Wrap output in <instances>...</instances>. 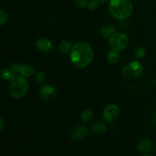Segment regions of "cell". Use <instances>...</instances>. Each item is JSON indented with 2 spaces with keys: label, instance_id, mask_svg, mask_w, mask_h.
I'll return each instance as SVG.
<instances>
[{
  "label": "cell",
  "instance_id": "12",
  "mask_svg": "<svg viewBox=\"0 0 156 156\" xmlns=\"http://www.w3.org/2000/svg\"><path fill=\"white\" fill-rule=\"evenodd\" d=\"M34 68L33 66L30 65H24L21 66L20 74H21V76H24V77L28 78L33 76L34 74Z\"/></svg>",
  "mask_w": 156,
  "mask_h": 156
},
{
  "label": "cell",
  "instance_id": "27",
  "mask_svg": "<svg viewBox=\"0 0 156 156\" xmlns=\"http://www.w3.org/2000/svg\"><path fill=\"white\" fill-rule=\"evenodd\" d=\"M142 156H151V155H142Z\"/></svg>",
  "mask_w": 156,
  "mask_h": 156
},
{
  "label": "cell",
  "instance_id": "23",
  "mask_svg": "<svg viewBox=\"0 0 156 156\" xmlns=\"http://www.w3.org/2000/svg\"><path fill=\"white\" fill-rule=\"evenodd\" d=\"M89 2L88 0H76V5L79 8H85L88 5Z\"/></svg>",
  "mask_w": 156,
  "mask_h": 156
},
{
  "label": "cell",
  "instance_id": "6",
  "mask_svg": "<svg viewBox=\"0 0 156 156\" xmlns=\"http://www.w3.org/2000/svg\"><path fill=\"white\" fill-rule=\"evenodd\" d=\"M120 113L119 108L116 105H109L105 108L103 112V117L106 121L112 122L117 118Z\"/></svg>",
  "mask_w": 156,
  "mask_h": 156
},
{
  "label": "cell",
  "instance_id": "26",
  "mask_svg": "<svg viewBox=\"0 0 156 156\" xmlns=\"http://www.w3.org/2000/svg\"><path fill=\"white\" fill-rule=\"evenodd\" d=\"M97 2H98L99 4H101V3H105L106 2H108V0H95Z\"/></svg>",
  "mask_w": 156,
  "mask_h": 156
},
{
  "label": "cell",
  "instance_id": "7",
  "mask_svg": "<svg viewBox=\"0 0 156 156\" xmlns=\"http://www.w3.org/2000/svg\"><path fill=\"white\" fill-rule=\"evenodd\" d=\"M88 130L85 126L83 125H76L70 131V137L72 140L78 141L85 139L88 136Z\"/></svg>",
  "mask_w": 156,
  "mask_h": 156
},
{
  "label": "cell",
  "instance_id": "3",
  "mask_svg": "<svg viewBox=\"0 0 156 156\" xmlns=\"http://www.w3.org/2000/svg\"><path fill=\"white\" fill-rule=\"evenodd\" d=\"M9 86V93L11 96L15 98H21L27 93L29 89V84L22 76H17L11 81Z\"/></svg>",
  "mask_w": 156,
  "mask_h": 156
},
{
  "label": "cell",
  "instance_id": "2",
  "mask_svg": "<svg viewBox=\"0 0 156 156\" xmlns=\"http://www.w3.org/2000/svg\"><path fill=\"white\" fill-rule=\"evenodd\" d=\"M133 10L130 0H110L109 12L114 18L125 20L129 18Z\"/></svg>",
  "mask_w": 156,
  "mask_h": 156
},
{
  "label": "cell",
  "instance_id": "25",
  "mask_svg": "<svg viewBox=\"0 0 156 156\" xmlns=\"http://www.w3.org/2000/svg\"><path fill=\"white\" fill-rule=\"evenodd\" d=\"M152 123H153L154 124H155V126H156V112L153 114V115H152Z\"/></svg>",
  "mask_w": 156,
  "mask_h": 156
},
{
  "label": "cell",
  "instance_id": "8",
  "mask_svg": "<svg viewBox=\"0 0 156 156\" xmlns=\"http://www.w3.org/2000/svg\"><path fill=\"white\" fill-rule=\"evenodd\" d=\"M40 95L44 100L51 101L56 98V89L51 85H44L40 90Z\"/></svg>",
  "mask_w": 156,
  "mask_h": 156
},
{
  "label": "cell",
  "instance_id": "10",
  "mask_svg": "<svg viewBox=\"0 0 156 156\" xmlns=\"http://www.w3.org/2000/svg\"><path fill=\"white\" fill-rule=\"evenodd\" d=\"M152 146V143L150 140H149V139H143V140H140L138 142L136 147L140 152H146L150 150Z\"/></svg>",
  "mask_w": 156,
  "mask_h": 156
},
{
  "label": "cell",
  "instance_id": "21",
  "mask_svg": "<svg viewBox=\"0 0 156 156\" xmlns=\"http://www.w3.org/2000/svg\"><path fill=\"white\" fill-rule=\"evenodd\" d=\"M98 4L99 3L97 2L95 0H91V1H90L89 2H88V9L91 11H95L96 9H98Z\"/></svg>",
  "mask_w": 156,
  "mask_h": 156
},
{
  "label": "cell",
  "instance_id": "16",
  "mask_svg": "<svg viewBox=\"0 0 156 156\" xmlns=\"http://www.w3.org/2000/svg\"><path fill=\"white\" fill-rule=\"evenodd\" d=\"M81 119L83 122L85 123H89L91 120L93 119V114L90 110L85 109L82 111V114H81Z\"/></svg>",
  "mask_w": 156,
  "mask_h": 156
},
{
  "label": "cell",
  "instance_id": "11",
  "mask_svg": "<svg viewBox=\"0 0 156 156\" xmlns=\"http://www.w3.org/2000/svg\"><path fill=\"white\" fill-rule=\"evenodd\" d=\"M106 124L102 121H97L92 125V131L96 134L104 133L106 131Z\"/></svg>",
  "mask_w": 156,
  "mask_h": 156
},
{
  "label": "cell",
  "instance_id": "9",
  "mask_svg": "<svg viewBox=\"0 0 156 156\" xmlns=\"http://www.w3.org/2000/svg\"><path fill=\"white\" fill-rule=\"evenodd\" d=\"M36 47L43 53H49L53 50V45L50 40L47 38H41L37 41Z\"/></svg>",
  "mask_w": 156,
  "mask_h": 156
},
{
  "label": "cell",
  "instance_id": "13",
  "mask_svg": "<svg viewBox=\"0 0 156 156\" xmlns=\"http://www.w3.org/2000/svg\"><path fill=\"white\" fill-rule=\"evenodd\" d=\"M101 31L102 35L105 37V38H111L113 35L114 34V32H115V28H114V26L112 25H106L104 26L101 29Z\"/></svg>",
  "mask_w": 156,
  "mask_h": 156
},
{
  "label": "cell",
  "instance_id": "18",
  "mask_svg": "<svg viewBox=\"0 0 156 156\" xmlns=\"http://www.w3.org/2000/svg\"><path fill=\"white\" fill-rule=\"evenodd\" d=\"M146 48L144 47H143V46H140V47H137V48L136 49L134 55H135V57L136 59H142V58H143L146 56Z\"/></svg>",
  "mask_w": 156,
  "mask_h": 156
},
{
  "label": "cell",
  "instance_id": "22",
  "mask_svg": "<svg viewBox=\"0 0 156 156\" xmlns=\"http://www.w3.org/2000/svg\"><path fill=\"white\" fill-rule=\"evenodd\" d=\"M44 79H45V74L43 72H39V73H37L36 76H35L36 82H37L38 83H41V82H44Z\"/></svg>",
  "mask_w": 156,
  "mask_h": 156
},
{
  "label": "cell",
  "instance_id": "15",
  "mask_svg": "<svg viewBox=\"0 0 156 156\" xmlns=\"http://www.w3.org/2000/svg\"><path fill=\"white\" fill-rule=\"evenodd\" d=\"M59 50H60V51L62 52V53H69V52H71L72 48H73V46H72V44H70L69 41H63L59 44Z\"/></svg>",
  "mask_w": 156,
  "mask_h": 156
},
{
  "label": "cell",
  "instance_id": "19",
  "mask_svg": "<svg viewBox=\"0 0 156 156\" xmlns=\"http://www.w3.org/2000/svg\"><path fill=\"white\" fill-rule=\"evenodd\" d=\"M21 66L18 63H14L12 64L11 66V69L15 74V76H20V72H21Z\"/></svg>",
  "mask_w": 156,
  "mask_h": 156
},
{
  "label": "cell",
  "instance_id": "17",
  "mask_svg": "<svg viewBox=\"0 0 156 156\" xmlns=\"http://www.w3.org/2000/svg\"><path fill=\"white\" fill-rule=\"evenodd\" d=\"M119 52L114 51L112 50L111 52H110L108 54V61L111 63H116L119 61L120 59V54H119Z\"/></svg>",
  "mask_w": 156,
  "mask_h": 156
},
{
  "label": "cell",
  "instance_id": "20",
  "mask_svg": "<svg viewBox=\"0 0 156 156\" xmlns=\"http://www.w3.org/2000/svg\"><path fill=\"white\" fill-rule=\"evenodd\" d=\"M8 19V15L4 10H0V24L3 25Z\"/></svg>",
  "mask_w": 156,
  "mask_h": 156
},
{
  "label": "cell",
  "instance_id": "24",
  "mask_svg": "<svg viewBox=\"0 0 156 156\" xmlns=\"http://www.w3.org/2000/svg\"><path fill=\"white\" fill-rule=\"evenodd\" d=\"M4 127H5V123H4V121H3L2 118L0 119V129H1L2 131L4 129Z\"/></svg>",
  "mask_w": 156,
  "mask_h": 156
},
{
  "label": "cell",
  "instance_id": "14",
  "mask_svg": "<svg viewBox=\"0 0 156 156\" xmlns=\"http://www.w3.org/2000/svg\"><path fill=\"white\" fill-rule=\"evenodd\" d=\"M1 76L4 80L12 81L15 77V74L12 71L11 69H2L1 70Z\"/></svg>",
  "mask_w": 156,
  "mask_h": 156
},
{
  "label": "cell",
  "instance_id": "1",
  "mask_svg": "<svg viewBox=\"0 0 156 156\" xmlns=\"http://www.w3.org/2000/svg\"><path fill=\"white\" fill-rule=\"evenodd\" d=\"M94 51L91 46L85 43L75 44L70 52V59L73 65L79 69L85 68L93 60Z\"/></svg>",
  "mask_w": 156,
  "mask_h": 156
},
{
  "label": "cell",
  "instance_id": "4",
  "mask_svg": "<svg viewBox=\"0 0 156 156\" xmlns=\"http://www.w3.org/2000/svg\"><path fill=\"white\" fill-rule=\"evenodd\" d=\"M128 44H129V37L126 34L122 33V32L115 33L110 38V47L111 50L114 51H122L126 49Z\"/></svg>",
  "mask_w": 156,
  "mask_h": 156
},
{
  "label": "cell",
  "instance_id": "5",
  "mask_svg": "<svg viewBox=\"0 0 156 156\" xmlns=\"http://www.w3.org/2000/svg\"><path fill=\"white\" fill-rule=\"evenodd\" d=\"M143 68L138 61H132L126 64L121 69V74L126 79H135L143 73Z\"/></svg>",
  "mask_w": 156,
  "mask_h": 156
}]
</instances>
